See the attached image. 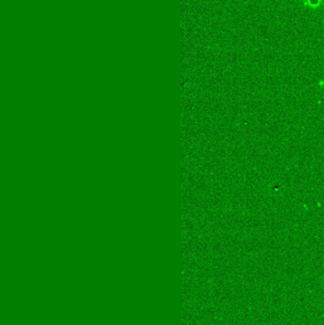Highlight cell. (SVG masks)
Masks as SVG:
<instances>
[{
	"label": "cell",
	"mask_w": 324,
	"mask_h": 325,
	"mask_svg": "<svg viewBox=\"0 0 324 325\" xmlns=\"http://www.w3.org/2000/svg\"><path fill=\"white\" fill-rule=\"evenodd\" d=\"M319 1H321V0H307V1L305 2V6H306V7L310 6V8H316V7L318 8L319 5H320Z\"/></svg>",
	"instance_id": "6da1fadb"
}]
</instances>
